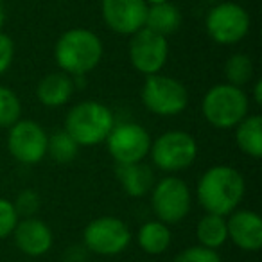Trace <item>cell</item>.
I'll use <instances>...</instances> for the list:
<instances>
[{"mask_svg":"<svg viewBox=\"0 0 262 262\" xmlns=\"http://www.w3.org/2000/svg\"><path fill=\"white\" fill-rule=\"evenodd\" d=\"M246 183L235 167L230 165H214L207 169L198 180L196 198L207 214L230 215L237 210L244 198Z\"/></svg>","mask_w":262,"mask_h":262,"instance_id":"cell-1","label":"cell"},{"mask_svg":"<svg viewBox=\"0 0 262 262\" xmlns=\"http://www.w3.org/2000/svg\"><path fill=\"white\" fill-rule=\"evenodd\" d=\"M104 47L94 31L84 27L69 29L54 45V59L59 70L69 76H86L101 63Z\"/></svg>","mask_w":262,"mask_h":262,"instance_id":"cell-2","label":"cell"},{"mask_svg":"<svg viewBox=\"0 0 262 262\" xmlns=\"http://www.w3.org/2000/svg\"><path fill=\"white\" fill-rule=\"evenodd\" d=\"M115 126L112 110L99 101H81L65 117V131L79 147L99 146Z\"/></svg>","mask_w":262,"mask_h":262,"instance_id":"cell-3","label":"cell"},{"mask_svg":"<svg viewBox=\"0 0 262 262\" xmlns=\"http://www.w3.org/2000/svg\"><path fill=\"white\" fill-rule=\"evenodd\" d=\"M201 112L210 126L217 129H233L250 113V97L243 88L219 83L205 94Z\"/></svg>","mask_w":262,"mask_h":262,"instance_id":"cell-4","label":"cell"},{"mask_svg":"<svg viewBox=\"0 0 262 262\" xmlns=\"http://www.w3.org/2000/svg\"><path fill=\"white\" fill-rule=\"evenodd\" d=\"M140 97L147 112L158 117L180 115L189 104V92L185 84L164 74L146 76Z\"/></svg>","mask_w":262,"mask_h":262,"instance_id":"cell-5","label":"cell"},{"mask_svg":"<svg viewBox=\"0 0 262 262\" xmlns=\"http://www.w3.org/2000/svg\"><path fill=\"white\" fill-rule=\"evenodd\" d=\"M151 160L160 171H185L196 162L198 142L190 133L183 129L165 131L155 142H151Z\"/></svg>","mask_w":262,"mask_h":262,"instance_id":"cell-6","label":"cell"},{"mask_svg":"<svg viewBox=\"0 0 262 262\" xmlns=\"http://www.w3.org/2000/svg\"><path fill=\"white\" fill-rule=\"evenodd\" d=\"M192 196L189 185L178 176H165L151 189V208L165 225L182 223L189 215Z\"/></svg>","mask_w":262,"mask_h":262,"instance_id":"cell-7","label":"cell"},{"mask_svg":"<svg viewBox=\"0 0 262 262\" xmlns=\"http://www.w3.org/2000/svg\"><path fill=\"white\" fill-rule=\"evenodd\" d=\"M251 20L248 11L235 2H217L205 18V27L212 41L233 45L248 36Z\"/></svg>","mask_w":262,"mask_h":262,"instance_id":"cell-8","label":"cell"},{"mask_svg":"<svg viewBox=\"0 0 262 262\" xmlns=\"http://www.w3.org/2000/svg\"><path fill=\"white\" fill-rule=\"evenodd\" d=\"M131 244V230L122 219L113 215H102L90 221L83 230V246L95 255L122 253Z\"/></svg>","mask_w":262,"mask_h":262,"instance_id":"cell-9","label":"cell"},{"mask_svg":"<svg viewBox=\"0 0 262 262\" xmlns=\"http://www.w3.org/2000/svg\"><path fill=\"white\" fill-rule=\"evenodd\" d=\"M108 153L115 164H137L144 162L151 149V135L144 126L137 122L115 124L104 140Z\"/></svg>","mask_w":262,"mask_h":262,"instance_id":"cell-10","label":"cell"},{"mask_svg":"<svg viewBox=\"0 0 262 262\" xmlns=\"http://www.w3.org/2000/svg\"><path fill=\"white\" fill-rule=\"evenodd\" d=\"M127 54L137 72L144 76L160 74L169 59L167 38L153 33L147 27H142L135 34H131Z\"/></svg>","mask_w":262,"mask_h":262,"instance_id":"cell-11","label":"cell"},{"mask_svg":"<svg viewBox=\"0 0 262 262\" xmlns=\"http://www.w3.org/2000/svg\"><path fill=\"white\" fill-rule=\"evenodd\" d=\"M47 131L34 120L20 119L8 131V149L16 162L36 165L47 157Z\"/></svg>","mask_w":262,"mask_h":262,"instance_id":"cell-12","label":"cell"},{"mask_svg":"<svg viewBox=\"0 0 262 262\" xmlns=\"http://www.w3.org/2000/svg\"><path fill=\"white\" fill-rule=\"evenodd\" d=\"M101 13L113 33L131 36L146 26L147 4L144 0H102Z\"/></svg>","mask_w":262,"mask_h":262,"instance_id":"cell-13","label":"cell"},{"mask_svg":"<svg viewBox=\"0 0 262 262\" xmlns=\"http://www.w3.org/2000/svg\"><path fill=\"white\" fill-rule=\"evenodd\" d=\"M15 244L27 257H41L52 248L54 235L47 223L38 217H24L13 230Z\"/></svg>","mask_w":262,"mask_h":262,"instance_id":"cell-14","label":"cell"},{"mask_svg":"<svg viewBox=\"0 0 262 262\" xmlns=\"http://www.w3.org/2000/svg\"><path fill=\"white\" fill-rule=\"evenodd\" d=\"M228 239L243 251H258L262 248V219L253 210H233L226 215Z\"/></svg>","mask_w":262,"mask_h":262,"instance_id":"cell-15","label":"cell"},{"mask_svg":"<svg viewBox=\"0 0 262 262\" xmlns=\"http://www.w3.org/2000/svg\"><path fill=\"white\" fill-rule=\"evenodd\" d=\"M74 90H76V84L72 76L58 70L41 77L36 86V97L47 108H61L70 101Z\"/></svg>","mask_w":262,"mask_h":262,"instance_id":"cell-16","label":"cell"},{"mask_svg":"<svg viewBox=\"0 0 262 262\" xmlns=\"http://www.w3.org/2000/svg\"><path fill=\"white\" fill-rule=\"evenodd\" d=\"M117 180L122 185L124 192L129 198H144L151 192L155 185V172L144 162L137 164H119L115 167Z\"/></svg>","mask_w":262,"mask_h":262,"instance_id":"cell-17","label":"cell"},{"mask_svg":"<svg viewBox=\"0 0 262 262\" xmlns=\"http://www.w3.org/2000/svg\"><path fill=\"white\" fill-rule=\"evenodd\" d=\"M182 26V11L171 2H162V4L147 6L146 26L149 31L160 34V36H171L178 33Z\"/></svg>","mask_w":262,"mask_h":262,"instance_id":"cell-18","label":"cell"},{"mask_svg":"<svg viewBox=\"0 0 262 262\" xmlns=\"http://www.w3.org/2000/svg\"><path fill=\"white\" fill-rule=\"evenodd\" d=\"M171 241L172 235L169 225L158 221V219L144 223L137 232V243H139L140 250L149 255H160L167 251L171 246Z\"/></svg>","mask_w":262,"mask_h":262,"instance_id":"cell-19","label":"cell"},{"mask_svg":"<svg viewBox=\"0 0 262 262\" xmlns=\"http://www.w3.org/2000/svg\"><path fill=\"white\" fill-rule=\"evenodd\" d=\"M237 147L251 158L262 157V117L246 115L235 126Z\"/></svg>","mask_w":262,"mask_h":262,"instance_id":"cell-20","label":"cell"},{"mask_svg":"<svg viewBox=\"0 0 262 262\" xmlns=\"http://www.w3.org/2000/svg\"><path fill=\"white\" fill-rule=\"evenodd\" d=\"M196 237L201 246L217 251L228 241L226 217L215 214H205L196 225Z\"/></svg>","mask_w":262,"mask_h":262,"instance_id":"cell-21","label":"cell"},{"mask_svg":"<svg viewBox=\"0 0 262 262\" xmlns=\"http://www.w3.org/2000/svg\"><path fill=\"white\" fill-rule=\"evenodd\" d=\"M253 76H255V67L248 54L237 52V54L230 56V58L226 59V63H225L226 83L243 88L244 84L251 83Z\"/></svg>","mask_w":262,"mask_h":262,"instance_id":"cell-22","label":"cell"},{"mask_svg":"<svg viewBox=\"0 0 262 262\" xmlns=\"http://www.w3.org/2000/svg\"><path fill=\"white\" fill-rule=\"evenodd\" d=\"M77 153H79V146L65 129L56 131L49 137L47 155L56 164H70L72 160H76Z\"/></svg>","mask_w":262,"mask_h":262,"instance_id":"cell-23","label":"cell"},{"mask_svg":"<svg viewBox=\"0 0 262 262\" xmlns=\"http://www.w3.org/2000/svg\"><path fill=\"white\" fill-rule=\"evenodd\" d=\"M22 117V101L8 86H0V127H11Z\"/></svg>","mask_w":262,"mask_h":262,"instance_id":"cell-24","label":"cell"},{"mask_svg":"<svg viewBox=\"0 0 262 262\" xmlns=\"http://www.w3.org/2000/svg\"><path fill=\"white\" fill-rule=\"evenodd\" d=\"M40 196H38V192H34L33 189H26L22 190V192L16 194L15 201H13V205H15V210L16 214H18V217H34L36 215V212L40 210Z\"/></svg>","mask_w":262,"mask_h":262,"instance_id":"cell-25","label":"cell"},{"mask_svg":"<svg viewBox=\"0 0 262 262\" xmlns=\"http://www.w3.org/2000/svg\"><path fill=\"white\" fill-rule=\"evenodd\" d=\"M172 262H221V257L215 250L198 244V246H189L180 251Z\"/></svg>","mask_w":262,"mask_h":262,"instance_id":"cell-26","label":"cell"},{"mask_svg":"<svg viewBox=\"0 0 262 262\" xmlns=\"http://www.w3.org/2000/svg\"><path fill=\"white\" fill-rule=\"evenodd\" d=\"M20 217L15 210V205L13 201L6 200V198H0V239H6V237L13 235V230L18 225Z\"/></svg>","mask_w":262,"mask_h":262,"instance_id":"cell-27","label":"cell"},{"mask_svg":"<svg viewBox=\"0 0 262 262\" xmlns=\"http://www.w3.org/2000/svg\"><path fill=\"white\" fill-rule=\"evenodd\" d=\"M13 59H15V41L11 40V36L0 31V76L8 72Z\"/></svg>","mask_w":262,"mask_h":262,"instance_id":"cell-28","label":"cell"},{"mask_svg":"<svg viewBox=\"0 0 262 262\" xmlns=\"http://www.w3.org/2000/svg\"><path fill=\"white\" fill-rule=\"evenodd\" d=\"M253 102L260 106L262 104V81L257 79L253 83Z\"/></svg>","mask_w":262,"mask_h":262,"instance_id":"cell-29","label":"cell"},{"mask_svg":"<svg viewBox=\"0 0 262 262\" xmlns=\"http://www.w3.org/2000/svg\"><path fill=\"white\" fill-rule=\"evenodd\" d=\"M6 26V9H4V4L0 2V31L4 29Z\"/></svg>","mask_w":262,"mask_h":262,"instance_id":"cell-30","label":"cell"},{"mask_svg":"<svg viewBox=\"0 0 262 262\" xmlns=\"http://www.w3.org/2000/svg\"><path fill=\"white\" fill-rule=\"evenodd\" d=\"M147 6H155V4H162V2H169V0H144Z\"/></svg>","mask_w":262,"mask_h":262,"instance_id":"cell-31","label":"cell"},{"mask_svg":"<svg viewBox=\"0 0 262 262\" xmlns=\"http://www.w3.org/2000/svg\"><path fill=\"white\" fill-rule=\"evenodd\" d=\"M201 2H205V4H217V2H221V0H201Z\"/></svg>","mask_w":262,"mask_h":262,"instance_id":"cell-32","label":"cell"},{"mask_svg":"<svg viewBox=\"0 0 262 262\" xmlns=\"http://www.w3.org/2000/svg\"><path fill=\"white\" fill-rule=\"evenodd\" d=\"M0 2H6V0H0Z\"/></svg>","mask_w":262,"mask_h":262,"instance_id":"cell-33","label":"cell"}]
</instances>
